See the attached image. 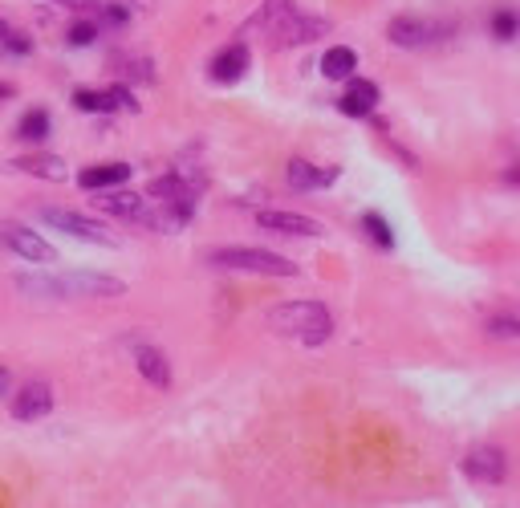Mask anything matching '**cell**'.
Instances as JSON below:
<instances>
[{
    "label": "cell",
    "instance_id": "cell-7",
    "mask_svg": "<svg viewBox=\"0 0 520 508\" xmlns=\"http://www.w3.org/2000/svg\"><path fill=\"white\" fill-rule=\"evenodd\" d=\"M57 232H65V236H78V240H86V244H106V248H114L118 240L98 224V220H90V216H82V212H70V208H45L41 212Z\"/></svg>",
    "mask_w": 520,
    "mask_h": 508
},
{
    "label": "cell",
    "instance_id": "cell-10",
    "mask_svg": "<svg viewBox=\"0 0 520 508\" xmlns=\"http://www.w3.org/2000/svg\"><path fill=\"white\" fill-rule=\"evenodd\" d=\"M248 61H252V53H248V45L244 41H232L228 49H220L216 57H212V82L216 86H232V82H240L244 78V70H248Z\"/></svg>",
    "mask_w": 520,
    "mask_h": 508
},
{
    "label": "cell",
    "instance_id": "cell-21",
    "mask_svg": "<svg viewBox=\"0 0 520 508\" xmlns=\"http://www.w3.org/2000/svg\"><path fill=\"white\" fill-rule=\"evenodd\" d=\"M484 334L500 338V342H512V338H520V317L516 313H492L484 322Z\"/></svg>",
    "mask_w": 520,
    "mask_h": 508
},
{
    "label": "cell",
    "instance_id": "cell-5",
    "mask_svg": "<svg viewBox=\"0 0 520 508\" xmlns=\"http://www.w3.org/2000/svg\"><path fill=\"white\" fill-rule=\"evenodd\" d=\"M455 21H443V17H395L386 25V37L395 41L399 49H431V45H443L455 37Z\"/></svg>",
    "mask_w": 520,
    "mask_h": 508
},
{
    "label": "cell",
    "instance_id": "cell-19",
    "mask_svg": "<svg viewBox=\"0 0 520 508\" xmlns=\"http://www.w3.org/2000/svg\"><path fill=\"white\" fill-rule=\"evenodd\" d=\"M49 126H53V122H49V110L37 106V110H29V114L17 122V139H21V143H41V139H49Z\"/></svg>",
    "mask_w": 520,
    "mask_h": 508
},
{
    "label": "cell",
    "instance_id": "cell-22",
    "mask_svg": "<svg viewBox=\"0 0 520 508\" xmlns=\"http://www.w3.org/2000/svg\"><path fill=\"white\" fill-rule=\"evenodd\" d=\"M362 232L370 236L374 248H395V232H390V224H386L378 212H366V216H362Z\"/></svg>",
    "mask_w": 520,
    "mask_h": 508
},
{
    "label": "cell",
    "instance_id": "cell-12",
    "mask_svg": "<svg viewBox=\"0 0 520 508\" xmlns=\"http://www.w3.org/2000/svg\"><path fill=\"white\" fill-rule=\"evenodd\" d=\"M374 106H378V86H374L370 78H350L346 94L338 98V110H342L346 118H370Z\"/></svg>",
    "mask_w": 520,
    "mask_h": 508
},
{
    "label": "cell",
    "instance_id": "cell-27",
    "mask_svg": "<svg viewBox=\"0 0 520 508\" xmlns=\"http://www.w3.org/2000/svg\"><path fill=\"white\" fill-rule=\"evenodd\" d=\"M53 5L74 9V13H98V9H102V0H53Z\"/></svg>",
    "mask_w": 520,
    "mask_h": 508
},
{
    "label": "cell",
    "instance_id": "cell-25",
    "mask_svg": "<svg viewBox=\"0 0 520 508\" xmlns=\"http://www.w3.org/2000/svg\"><path fill=\"white\" fill-rule=\"evenodd\" d=\"M98 29H102L98 21H74V25H70V37H65V41L78 45V49H82V45H94V41H98Z\"/></svg>",
    "mask_w": 520,
    "mask_h": 508
},
{
    "label": "cell",
    "instance_id": "cell-18",
    "mask_svg": "<svg viewBox=\"0 0 520 508\" xmlns=\"http://www.w3.org/2000/svg\"><path fill=\"white\" fill-rule=\"evenodd\" d=\"M354 66H358V53L350 45H334V49H325V57H321V74L330 82L354 78Z\"/></svg>",
    "mask_w": 520,
    "mask_h": 508
},
{
    "label": "cell",
    "instance_id": "cell-26",
    "mask_svg": "<svg viewBox=\"0 0 520 508\" xmlns=\"http://www.w3.org/2000/svg\"><path fill=\"white\" fill-rule=\"evenodd\" d=\"M106 94H110V102H114V110H130V114H135V110H139V102H135V94H130L126 86H110Z\"/></svg>",
    "mask_w": 520,
    "mask_h": 508
},
{
    "label": "cell",
    "instance_id": "cell-8",
    "mask_svg": "<svg viewBox=\"0 0 520 508\" xmlns=\"http://www.w3.org/2000/svg\"><path fill=\"white\" fill-rule=\"evenodd\" d=\"M464 476L468 480H476V484H504V476H508V456H504V448H496V443H480V448H472L468 456H464Z\"/></svg>",
    "mask_w": 520,
    "mask_h": 508
},
{
    "label": "cell",
    "instance_id": "cell-14",
    "mask_svg": "<svg viewBox=\"0 0 520 508\" xmlns=\"http://www.w3.org/2000/svg\"><path fill=\"white\" fill-rule=\"evenodd\" d=\"M94 208L110 212V216H122V220H147V196H135V192H110V196L98 192Z\"/></svg>",
    "mask_w": 520,
    "mask_h": 508
},
{
    "label": "cell",
    "instance_id": "cell-15",
    "mask_svg": "<svg viewBox=\"0 0 520 508\" xmlns=\"http://www.w3.org/2000/svg\"><path fill=\"white\" fill-rule=\"evenodd\" d=\"M135 366H139V374L147 378V383H151L155 391H167V387H171V362H167L163 350H155V346H139V350H135Z\"/></svg>",
    "mask_w": 520,
    "mask_h": 508
},
{
    "label": "cell",
    "instance_id": "cell-2",
    "mask_svg": "<svg viewBox=\"0 0 520 508\" xmlns=\"http://www.w3.org/2000/svg\"><path fill=\"white\" fill-rule=\"evenodd\" d=\"M17 289L41 297H122L126 281L106 273H53V277H17Z\"/></svg>",
    "mask_w": 520,
    "mask_h": 508
},
{
    "label": "cell",
    "instance_id": "cell-1",
    "mask_svg": "<svg viewBox=\"0 0 520 508\" xmlns=\"http://www.w3.org/2000/svg\"><path fill=\"white\" fill-rule=\"evenodd\" d=\"M265 322L273 334L281 338H297L301 346H321L325 338L334 334V313L325 309L321 301H277Z\"/></svg>",
    "mask_w": 520,
    "mask_h": 508
},
{
    "label": "cell",
    "instance_id": "cell-9",
    "mask_svg": "<svg viewBox=\"0 0 520 508\" xmlns=\"http://www.w3.org/2000/svg\"><path fill=\"white\" fill-rule=\"evenodd\" d=\"M53 411V391L49 383H25L17 395H13V419L21 423H37Z\"/></svg>",
    "mask_w": 520,
    "mask_h": 508
},
{
    "label": "cell",
    "instance_id": "cell-16",
    "mask_svg": "<svg viewBox=\"0 0 520 508\" xmlns=\"http://www.w3.org/2000/svg\"><path fill=\"white\" fill-rule=\"evenodd\" d=\"M130 179V163H98V167H86L78 175V183L86 192H106V187H122Z\"/></svg>",
    "mask_w": 520,
    "mask_h": 508
},
{
    "label": "cell",
    "instance_id": "cell-17",
    "mask_svg": "<svg viewBox=\"0 0 520 508\" xmlns=\"http://www.w3.org/2000/svg\"><path fill=\"white\" fill-rule=\"evenodd\" d=\"M13 167L25 175H37V179H49V183H65V175H70V167L57 155H25V159H13Z\"/></svg>",
    "mask_w": 520,
    "mask_h": 508
},
{
    "label": "cell",
    "instance_id": "cell-4",
    "mask_svg": "<svg viewBox=\"0 0 520 508\" xmlns=\"http://www.w3.org/2000/svg\"><path fill=\"white\" fill-rule=\"evenodd\" d=\"M208 265H212V269H232V273H260V277H297V265L285 261L281 252L244 248V244L212 248V252H208Z\"/></svg>",
    "mask_w": 520,
    "mask_h": 508
},
{
    "label": "cell",
    "instance_id": "cell-11",
    "mask_svg": "<svg viewBox=\"0 0 520 508\" xmlns=\"http://www.w3.org/2000/svg\"><path fill=\"white\" fill-rule=\"evenodd\" d=\"M256 224L281 232V236H321L325 228L313 216H297V212H256Z\"/></svg>",
    "mask_w": 520,
    "mask_h": 508
},
{
    "label": "cell",
    "instance_id": "cell-20",
    "mask_svg": "<svg viewBox=\"0 0 520 508\" xmlns=\"http://www.w3.org/2000/svg\"><path fill=\"white\" fill-rule=\"evenodd\" d=\"M0 53H9V57H29V53H33V37L21 33L17 25H9L5 17H0Z\"/></svg>",
    "mask_w": 520,
    "mask_h": 508
},
{
    "label": "cell",
    "instance_id": "cell-3",
    "mask_svg": "<svg viewBox=\"0 0 520 508\" xmlns=\"http://www.w3.org/2000/svg\"><path fill=\"white\" fill-rule=\"evenodd\" d=\"M252 25L260 33H269L273 45H301V41H313L317 33H325V21L301 13L293 0H265V9L256 13Z\"/></svg>",
    "mask_w": 520,
    "mask_h": 508
},
{
    "label": "cell",
    "instance_id": "cell-23",
    "mask_svg": "<svg viewBox=\"0 0 520 508\" xmlns=\"http://www.w3.org/2000/svg\"><path fill=\"white\" fill-rule=\"evenodd\" d=\"M74 106L86 110V114H110L114 110V102H110L106 90H74Z\"/></svg>",
    "mask_w": 520,
    "mask_h": 508
},
{
    "label": "cell",
    "instance_id": "cell-24",
    "mask_svg": "<svg viewBox=\"0 0 520 508\" xmlns=\"http://www.w3.org/2000/svg\"><path fill=\"white\" fill-rule=\"evenodd\" d=\"M492 33H496V41H512V37L520 33V21H516V9H508V5H500V9L492 13Z\"/></svg>",
    "mask_w": 520,
    "mask_h": 508
},
{
    "label": "cell",
    "instance_id": "cell-28",
    "mask_svg": "<svg viewBox=\"0 0 520 508\" xmlns=\"http://www.w3.org/2000/svg\"><path fill=\"white\" fill-rule=\"evenodd\" d=\"M9 387H13V374H9L5 366H0V399H5V395H9Z\"/></svg>",
    "mask_w": 520,
    "mask_h": 508
},
{
    "label": "cell",
    "instance_id": "cell-6",
    "mask_svg": "<svg viewBox=\"0 0 520 508\" xmlns=\"http://www.w3.org/2000/svg\"><path fill=\"white\" fill-rule=\"evenodd\" d=\"M0 244H5L9 252H17L21 261H33V265H53L57 252L49 240H41L33 228L25 224H0Z\"/></svg>",
    "mask_w": 520,
    "mask_h": 508
},
{
    "label": "cell",
    "instance_id": "cell-13",
    "mask_svg": "<svg viewBox=\"0 0 520 508\" xmlns=\"http://www.w3.org/2000/svg\"><path fill=\"white\" fill-rule=\"evenodd\" d=\"M289 183H293V192H321V187H330L338 179L334 167H317L309 159H289Z\"/></svg>",
    "mask_w": 520,
    "mask_h": 508
}]
</instances>
